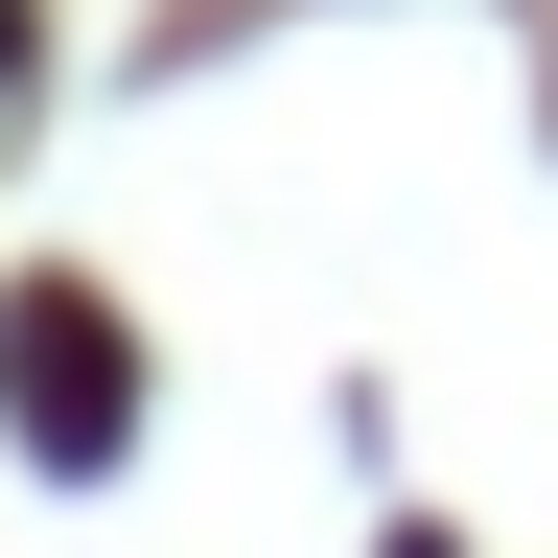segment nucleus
Masks as SVG:
<instances>
[{
	"label": "nucleus",
	"mask_w": 558,
	"mask_h": 558,
	"mask_svg": "<svg viewBox=\"0 0 558 558\" xmlns=\"http://www.w3.org/2000/svg\"><path fill=\"white\" fill-rule=\"evenodd\" d=\"M0 47H24V0H0Z\"/></svg>",
	"instance_id": "f03ea898"
},
{
	"label": "nucleus",
	"mask_w": 558,
	"mask_h": 558,
	"mask_svg": "<svg viewBox=\"0 0 558 558\" xmlns=\"http://www.w3.org/2000/svg\"><path fill=\"white\" fill-rule=\"evenodd\" d=\"M0 418H47V465L117 442V326L94 303H0Z\"/></svg>",
	"instance_id": "f257e3e1"
}]
</instances>
